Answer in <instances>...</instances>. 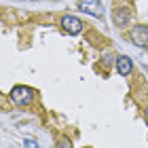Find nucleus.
<instances>
[{"instance_id":"nucleus-2","label":"nucleus","mask_w":148,"mask_h":148,"mask_svg":"<svg viewBox=\"0 0 148 148\" xmlns=\"http://www.w3.org/2000/svg\"><path fill=\"white\" fill-rule=\"evenodd\" d=\"M129 38L136 42L138 47H142V49H146L148 47V25H144V23H140V25H136V28H131V32H129Z\"/></svg>"},{"instance_id":"nucleus-7","label":"nucleus","mask_w":148,"mask_h":148,"mask_svg":"<svg viewBox=\"0 0 148 148\" xmlns=\"http://www.w3.org/2000/svg\"><path fill=\"white\" fill-rule=\"evenodd\" d=\"M55 148H72V144L64 138V140H59V142H57V146H55Z\"/></svg>"},{"instance_id":"nucleus-1","label":"nucleus","mask_w":148,"mask_h":148,"mask_svg":"<svg viewBox=\"0 0 148 148\" xmlns=\"http://www.w3.org/2000/svg\"><path fill=\"white\" fill-rule=\"evenodd\" d=\"M32 99H34V89H30V87H25V85L13 87V91H11V102L13 104L28 106V104H32Z\"/></svg>"},{"instance_id":"nucleus-9","label":"nucleus","mask_w":148,"mask_h":148,"mask_svg":"<svg viewBox=\"0 0 148 148\" xmlns=\"http://www.w3.org/2000/svg\"><path fill=\"white\" fill-rule=\"evenodd\" d=\"M146 123H148V108H146Z\"/></svg>"},{"instance_id":"nucleus-5","label":"nucleus","mask_w":148,"mask_h":148,"mask_svg":"<svg viewBox=\"0 0 148 148\" xmlns=\"http://www.w3.org/2000/svg\"><path fill=\"white\" fill-rule=\"evenodd\" d=\"M116 70L121 76H129L131 70H133V62H131V57H127V55H119L116 57Z\"/></svg>"},{"instance_id":"nucleus-6","label":"nucleus","mask_w":148,"mask_h":148,"mask_svg":"<svg viewBox=\"0 0 148 148\" xmlns=\"http://www.w3.org/2000/svg\"><path fill=\"white\" fill-rule=\"evenodd\" d=\"M129 11H127V9H119L116 13H114V23H116L119 25V28H123V25H127V23H129Z\"/></svg>"},{"instance_id":"nucleus-3","label":"nucleus","mask_w":148,"mask_h":148,"mask_svg":"<svg viewBox=\"0 0 148 148\" xmlns=\"http://www.w3.org/2000/svg\"><path fill=\"white\" fill-rule=\"evenodd\" d=\"M62 28L64 32H68V34H80L83 32V21H80L78 17H74V15H64L62 17Z\"/></svg>"},{"instance_id":"nucleus-4","label":"nucleus","mask_w":148,"mask_h":148,"mask_svg":"<svg viewBox=\"0 0 148 148\" xmlns=\"http://www.w3.org/2000/svg\"><path fill=\"white\" fill-rule=\"evenodd\" d=\"M78 9L89 13L93 17H102V4H99L97 0H83V2L78 4Z\"/></svg>"},{"instance_id":"nucleus-8","label":"nucleus","mask_w":148,"mask_h":148,"mask_svg":"<svg viewBox=\"0 0 148 148\" xmlns=\"http://www.w3.org/2000/svg\"><path fill=\"white\" fill-rule=\"evenodd\" d=\"M23 146H25V148H38V144H36V142H32V140H25Z\"/></svg>"}]
</instances>
